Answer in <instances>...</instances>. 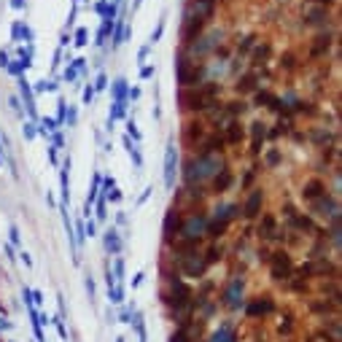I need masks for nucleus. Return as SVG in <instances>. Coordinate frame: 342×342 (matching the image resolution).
Listing matches in <instances>:
<instances>
[{"instance_id": "dca6fc26", "label": "nucleus", "mask_w": 342, "mask_h": 342, "mask_svg": "<svg viewBox=\"0 0 342 342\" xmlns=\"http://www.w3.org/2000/svg\"><path fill=\"white\" fill-rule=\"evenodd\" d=\"M226 224H229L226 218H221V221L216 218V221H211V224H207V234H211V237H221V234L226 232Z\"/></svg>"}, {"instance_id": "f03ea898", "label": "nucleus", "mask_w": 342, "mask_h": 342, "mask_svg": "<svg viewBox=\"0 0 342 342\" xmlns=\"http://www.w3.org/2000/svg\"><path fill=\"white\" fill-rule=\"evenodd\" d=\"M270 272H272V278L275 280H288L291 278V272H294V261H291V256L286 251H278L272 256V261H270Z\"/></svg>"}, {"instance_id": "2eb2a0df", "label": "nucleus", "mask_w": 342, "mask_h": 342, "mask_svg": "<svg viewBox=\"0 0 342 342\" xmlns=\"http://www.w3.org/2000/svg\"><path fill=\"white\" fill-rule=\"evenodd\" d=\"M270 310H272L270 297H261V302H253L248 307V315H264V312H270Z\"/></svg>"}, {"instance_id": "ddd939ff", "label": "nucleus", "mask_w": 342, "mask_h": 342, "mask_svg": "<svg viewBox=\"0 0 342 342\" xmlns=\"http://www.w3.org/2000/svg\"><path fill=\"white\" fill-rule=\"evenodd\" d=\"M183 272L189 275V278H202V272H205V261L186 259V261H183Z\"/></svg>"}, {"instance_id": "412c9836", "label": "nucleus", "mask_w": 342, "mask_h": 342, "mask_svg": "<svg viewBox=\"0 0 342 342\" xmlns=\"http://www.w3.org/2000/svg\"><path fill=\"white\" fill-rule=\"evenodd\" d=\"M278 159H280V154H278V151H272V154L267 156V162H270V165H278Z\"/></svg>"}, {"instance_id": "7ed1b4c3", "label": "nucleus", "mask_w": 342, "mask_h": 342, "mask_svg": "<svg viewBox=\"0 0 342 342\" xmlns=\"http://www.w3.org/2000/svg\"><path fill=\"white\" fill-rule=\"evenodd\" d=\"M226 146V140L224 135H218V132H213V135H207L205 138V143L199 146V156H211V154H221Z\"/></svg>"}, {"instance_id": "20e7f679", "label": "nucleus", "mask_w": 342, "mask_h": 342, "mask_svg": "<svg viewBox=\"0 0 342 342\" xmlns=\"http://www.w3.org/2000/svg\"><path fill=\"white\" fill-rule=\"evenodd\" d=\"M175 278H178V275H175ZM175 278H173V299H167V302H170L175 310H180V307H186V302H189V297H192V294H189V288H186L180 280H175Z\"/></svg>"}, {"instance_id": "1a4fd4ad", "label": "nucleus", "mask_w": 342, "mask_h": 342, "mask_svg": "<svg viewBox=\"0 0 342 342\" xmlns=\"http://www.w3.org/2000/svg\"><path fill=\"white\" fill-rule=\"evenodd\" d=\"M243 138H245V129H243V124L237 119H232L229 121V127H226V143H243Z\"/></svg>"}, {"instance_id": "f3484780", "label": "nucleus", "mask_w": 342, "mask_h": 342, "mask_svg": "<svg viewBox=\"0 0 342 342\" xmlns=\"http://www.w3.org/2000/svg\"><path fill=\"white\" fill-rule=\"evenodd\" d=\"M253 87H256V78H253V75H245V78L237 84V89H243V92H248V89H253Z\"/></svg>"}, {"instance_id": "9b49d317", "label": "nucleus", "mask_w": 342, "mask_h": 342, "mask_svg": "<svg viewBox=\"0 0 342 342\" xmlns=\"http://www.w3.org/2000/svg\"><path fill=\"white\" fill-rule=\"evenodd\" d=\"M173 229H175V234L183 229V218H180V213L178 211H170V216H167V221H165V232H167V237H173Z\"/></svg>"}, {"instance_id": "423d86ee", "label": "nucleus", "mask_w": 342, "mask_h": 342, "mask_svg": "<svg viewBox=\"0 0 342 342\" xmlns=\"http://www.w3.org/2000/svg\"><path fill=\"white\" fill-rule=\"evenodd\" d=\"M175 167H178L175 146H167V156H165V180H167V186H173V180H175Z\"/></svg>"}, {"instance_id": "39448f33", "label": "nucleus", "mask_w": 342, "mask_h": 342, "mask_svg": "<svg viewBox=\"0 0 342 342\" xmlns=\"http://www.w3.org/2000/svg\"><path fill=\"white\" fill-rule=\"evenodd\" d=\"M326 194V186H324V180H310V183H305V189H302V197L307 199V202H315V199H321Z\"/></svg>"}, {"instance_id": "f257e3e1", "label": "nucleus", "mask_w": 342, "mask_h": 342, "mask_svg": "<svg viewBox=\"0 0 342 342\" xmlns=\"http://www.w3.org/2000/svg\"><path fill=\"white\" fill-rule=\"evenodd\" d=\"M218 97V84H194L192 89H183L180 102L186 111H207Z\"/></svg>"}, {"instance_id": "0eeeda50", "label": "nucleus", "mask_w": 342, "mask_h": 342, "mask_svg": "<svg viewBox=\"0 0 342 342\" xmlns=\"http://www.w3.org/2000/svg\"><path fill=\"white\" fill-rule=\"evenodd\" d=\"M259 234L264 240H275L278 237V224H275V216H261V224H259Z\"/></svg>"}, {"instance_id": "9d476101", "label": "nucleus", "mask_w": 342, "mask_h": 342, "mask_svg": "<svg viewBox=\"0 0 342 342\" xmlns=\"http://www.w3.org/2000/svg\"><path fill=\"white\" fill-rule=\"evenodd\" d=\"M232 183H234V175L229 173V170H221V173H218V175L213 178V189H216L218 194L226 192V189H229Z\"/></svg>"}, {"instance_id": "f8f14e48", "label": "nucleus", "mask_w": 342, "mask_h": 342, "mask_svg": "<svg viewBox=\"0 0 342 342\" xmlns=\"http://www.w3.org/2000/svg\"><path fill=\"white\" fill-rule=\"evenodd\" d=\"M186 143H197V140H202L205 138V129H202V124L199 121H192V124H186Z\"/></svg>"}, {"instance_id": "6ab92c4d", "label": "nucleus", "mask_w": 342, "mask_h": 342, "mask_svg": "<svg viewBox=\"0 0 342 342\" xmlns=\"http://www.w3.org/2000/svg\"><path fill=\"white\" fill-rule=\"evenodd\" d=\"M216 259H221V248H211V253H207V259H205V264H213Z\"/></svg>"}, {"instance_id": "aec40b11", "label": "nucleus", "mask_w": 342, "mask_h": 342, "mask_svg": "<svg viewBox=\"0 0 342 342\" xmlns=\"http://www.w3.org/2000/svg\"><path fill=\"white\" fill-rule=\"evenodd\" d=\"M186 339H189V329H186V326L180 329L178 334H173V342H186Z\"/></svg>"}, {"instance_id": "4468645a", "label": "nucleus", "mask_w": 342, "mask_h": 342, "mask_svg": "<svg viewBox=\"0 0 342 342\" xmlns=\"http://www.w3.org/2000/svg\"><path fill=\"white\" fill-rule=\"evenodd\" d=\"M261 143H264V124L256 121L253 124V143H251V154H259L261 151Z\"/></svg>"}, {"instance_id": "6e6552de", "label": "nucleus", "mask_w": 342, "mask_h": 342, "mask_svg": "<svg viewBox=\"0 0 342 342\" xmlns=\"http://www.w3.org/2000/svg\"><path fill=\"white\" fill-rule=\"evenodd\" d=\"M261 202H264V194H261V192H253L248 199H245V207H243V213L248 216V218L259 216V211H261Z\"/></svg>"}, {"instance_id": "a211bd4d", "label": "nucleus", "mask_w": 342, "mask_h": 342, "mask_svg": "<svg viewBox=\"0 0 342 342\" xmlns=\"http://www.w3.org/2000/svg\"><path fill=\"white\" fill-rule=\"evenodd\" d=\"M267 54H270V43H264L261 49L256 51V57H253V60H256V62H261V60H267Z\"/></svg>"}]
</instances>
